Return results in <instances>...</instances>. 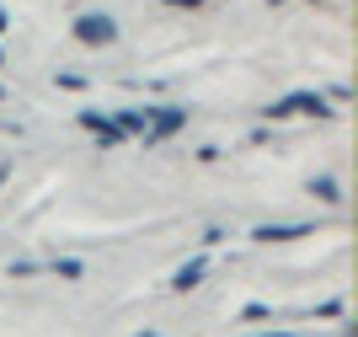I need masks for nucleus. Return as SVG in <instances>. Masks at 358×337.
I'll return each instance as SVG.
<instances>
[{"label": "nucleus", "instance_id": "1", "mask_svg": "<svg viewBox=\"0 0 358 337\" xmlns=\"http://www.w3.org/2000/svg\"><path fill=\"white\" fill-rule=\"evenodd\" d=\"M75 43H86V48H107V43H118V22L107 11H86V16H75Z\"/></svg>", "mask_w": 358, "mask_h": 337}, {"label": "nucleus", "instance_id": "2", "mask_svg": "<svg viewBox=\"0 0 358 337\" xmlns=\"http://www.w3.org/2000/svg\"><path fill=\"white\" fill-rule=\"evenodd\" d=\"M294 113H310V118H331V107L315 97V91H294V97H284V102H273L268 118H294Z\"/></svg>", "mask_w": 358, "mask_h": 337}, {"label": "nucleus", "instance_id": "3", "mask_svg": "<svg viewBox=\"0 0 358 337\" xmlns=\"http://www.w3.org/2000/svg\"><path fill=\"white\" fill-rule=\"evenodd\" d=\"M187 123V107H161V113L145 118V139H166V134H177Z\"/></svg>", "mask_w": 358, "mask_h": 337}, {"label": "nucleus", "instance_id": "4", "mask_svg": "<svg viewBox=\"0 0 358 337\" xmlns=\"http://www.w3.org/2000/svg\"><path fill=\"white\" fill-rule=\"evenodd\" d=\"M80 129H91L96 139H107V145H113V139H123V134H118V123H113L107 113H80Z\"/></svg>", "mask_w": 358, "mask_h": 337}, {"label": "nucleus", "instance_id": "5", "mask_svg": "<svg viewBox=\"0 0 358 337\" xmlns=\"http://www.w3.org/2000/svg\"><path fill=\"white\" fill-rule=\"evenodd\" d=\"M294 235H310V225H257V241H294Z\"/></svg>", "mask_w": 358, "mask_h": 337}, {"label": "nucleus", "instance_id": "6", "mask_svg": "<svg viewBox=\"0 0 358 337\" xmlns=\"http://www.w3.org/2000/svg\"><path fill=\"white\" fill-rule=\"evenodd\" d=\"M203 268H209L203 257H198V263H187V268H177V273H171V289H193V284L203 279Z\"/></svg>", "mask_w": 358, "mask_h": 337}, {"label": "nucleus", "instance_id": "7", "mask_svg": "<svg viewBox=\"0 0 358 337\" xmlns=\"http://www.w3.org/2000/svg\"><path fill=\"white\" fill-rule=\"evenodd\" d=\"M113 123H118V134H145V113H118Z\"/></svg>", "mask_w": 358, "mask_h": 337}, {"label": "nucleus", "instance_id": "8", "mask_svg": "<svg viewBox=\"0 0 358 337\" xmlns=\"http://www.w3.org/2000/svg\"><path fill=\"white\" fill-rule=\"evenodd\" d=\"M310 193H321V198L331 204V198H337V182H331V177H321V182H310Z\"/></svg>", "mask_w": 358, "mask_h": 337}, {"label": "nucleus", "instance_id": "9", "mask_svg": "<svg viewBox=\"0 0 358 337\" xmlns=\"http://www.w3.org/2000/svg\"><path fill=\"white\" fill-rule=\"evenodd\" d=\"M166 6H187V11H193V6H203V0H166Z\"/></svg>", "mask_w": 358, "mask_h": 337}, {"label": "nucleus", "instance_id": "10", "mask_svg": "<svg viewBox=\"0 0 358 337\" xmlns=\"http://www.w3.org/2000/svg\"><path fill=\"white\" fill-rule=\"evenodd\" d=\"M257 337H289V332H257Z\"/></svg>", "mask_w": 358, "mask_h": 337}, {"label": "nucleus", "instance_id": "11", "mask_svg": "<svg viewBox=\"0 0 358 337\" xmlns=\"http://www.w3.org/2000/svg\"><path fill=\"white\" fill-rule=\"evenodd\" d=\"M0 27H6V11H0Z\"/></svg>", "mask_w": 358, "mask_h": 337}, {"label": "nucleus", "instance_id": "12", "mask_svg": "<svg viewBox=\"0 0 358 337\" xmlns=\"http://www.w3.org/2000/svg\"><path fill=\"white\" fill-rule=\"evenodd\" d=\"M139 337H155V332H139Z\"/></svg>", "mask_w": 358, "mask_h": 337}, {"label": "nucleus", "instance_id": "13", "mask_svg": "<svg viewBox=\"0 0 358 337\" xmlns=\"http://www.w3.org/2000/svg\"><path fill=\"white\" fill-rule=\"evenodd\" d=\"M273 6H278V0H273Z\"/></svg>", "mask_w": 358, "mask_h": 337}]
</instances>
